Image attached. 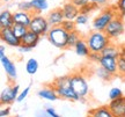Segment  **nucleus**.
Instances as JSON below:
<instances>
[{
  "label": "nucleus",
  "mask_w": 125,
  "mask_h": 117,
  "mask_svg": "<svg viewBox=\"0 0 125 117\" xmlns=\"http://www.w3.org/2000/svg\"><path fill=\"white\" fill-rule=\"evenodd\" d=\"M37 95L40 96L41 99L50 101V102L56 101V100L59 99V95H58V93H57V90H56V88H54L53 86H51V87H44V88L40 89L37 92Z\"/></svg>",
  "instance_id": "dca6fc26"
},
{
  "label": "nucleus",
  "mask_w": 125,
  "mask_h": 117,
  "mask_svg": "<svg viewBox=\"0 0 125 117\" xmlns=\"http://www.w3.org/2000/svg\"><path fill=\"white\" fill-rule=\"evenodd\" d=\"M48 40L51 44L58 48V49H67V38H68V32L62 27V26H56L51 27V29L48 32Z\"/></svg>",
  "instance_id": "f03ea898"
},
{
  "label": "nucleus",
  "mask_w": 125,
  "mask_h": 117,
  "mask_svg": "<svg viewBox=\"0 0 125 117\" xmlns=\"http://www.w3.org/2000/svg\"><path fill=\"white\" fill-rule=\"evenodd\" d=\"M88 15L87 14H82L80 13L78 16H76L75 19V23L78 24V26H85V24H87L88 23Z\"/></svg>",
  "instance_id": "473e14b6"
},
{
  "label": "nucleus",
  "mask_w": 125,
  "mask_h": 117,
  "mask_svg": "<svg viewBox=\"0 0 125 117\" xmlns=\"http://www.w3.org/2000/svg\"><path fill=\"white\" fill-rule=\"evenodd\" d=\"M48 21L51 24V27H56V26H60L64 20H65V16H64V13H62V8H54L52 9L51 12H49L48 14Z\"/></svg>",
  "instance_id": "ddd939ff"
},
{
  "label": "nucleus",
  "mask_w": 125,
  "mask_h": 117,
  "mask_svg": "<svg viewBox=\"0 0 125 117\" xmlns=\"http://www.w3.org/2000/svg\"><path fill=\"white\" fill-rule=\"evenodd\" d=\"M117 15L116 8H105L98 14L93 21V29L97 30V32H104V29L108 27V24L112 21V19Z\"/></svg>",
  "instance_id": "20e7f679"
},
{
  "label": "nucleus",
  "mask_w": 125,
  "mask_h": 117,
  "mask_svg": "<svg viewBox=\"0 0 125 117\" xmlns=\"http://www.w3.org/2000/svg\"><path fill=\"white\" fill-rule=\"evenodd\" d=\"M38 62L36 58H29L26 63V71H27L28 74L30 75H34L37 71H38Z\"/></svg>",
  "instance_id": "5701e85b"
},
{
  "label": "nucleus",
  "mask_w": 125,
  "mask_h": 117,
  "mask_svg": "<svg viewBox=\"0 0 125 117\" xmlns=\"http://www.w3.org/2000/svg\"><path fill=\"white\" fill-rule=\"evenodd\" d=\"M12 30L14 32V34L21 40L28 32H29V28L23 26V24H20V23H14L13 27H12Z\"/></svg>",
  "instance_id": "b1692460"
},
{
  "label": "nucleus",
  "mask_w": 125,
  "mask_h": 117,
  "mask_svg": "<svg viewBox=\"0 0 125 117\" xmlns=\"http://www.w3.org/2000/svg\"><path fill=\"white\" fill-rule=\"evenodd\" d=\"M89 2H93L97 6H104L109 2V0H89Z\"/></svg>",
  "instance_id": "58836bf2"
},
{
  "label": "nucleus",
  "mask_w": 125,
  "mask_h": 117,
  "mask_svg": "<svg viewBox=\"0 0 125 117\" xmlns=\"http://www.w3.org/2000/svg\"><path fill=\"white\" fill-rule=\"evenodd\" d=\"M46 114H48L50 117H62L60 115H58V114L54 111L53 108H46Z\"/></svg>",
  "instance_id": "4c0bfd02"
},
{
  "label": "nucleus",
  "mask_w": 125,
  "mask_h": 117,
  "mask_svg": "<svg viewBox=\"0 0 125 117\" xmlns=\"http://www.w3.org/2000/svg\"><path fill=\"white\" fill-rule=\"evenodd\" d=\"M9 114H10V109H9L8 107L0 110V117H8Z\"/></svg>",
  "instance_id": "ea45409f"
},
{
  "label": "nucleus",
  "mask_w": 125,
  "mask_h": 117,
  "mask_svg": "<svg viewBox=\"0 0 125 117\" xmlns=\"http://www.w3.org/2000/svg\"><path fill=\"white\" fill-rule=\"evenodd\" d=\"M20 94V86L19 85H12L5 87L1 94H0V102L1 104H12L14 101L18 100V96Z\"/></svg>",
  "instance_id": "0eeeda50"
},
{
  "label": "nucleus",
  "mask_w": 125,
  "mask_h": 117,
  "mask_svg": "<svg viewBox=\"0 0 125 117\" xmlns=\"http://www.w3.org/2000/svg\"><path fill=\"white\" fill-rule=\"evenodd\" d=\"M29 90H30V86L26 87V88H24V90L20 92V94H19V96H18V100H16V102H22L23 100H24V99H26V97L28 96V94H29Z\"/></svg>",
  "instance_id": "f704fd0d"
},
{
  "label": "nucleus",
  "mask_w": 125,
  "mask_h": 117,
  "mask_svg": "<svg viewBox=\"0 0 125 117\" xmlns=\"http://www.w3.org/2000/svg\"><path fill=\"white\" fill-rule=\"evenodd\" d=\"M2 1H6V2H8V1H10V0H2Z\"/></svg>",
  "instance_id": "37998d69"
},
{
  "label": "nucleus",
  "mask_w": 125,
  "mask_h": 117,
  "mask_svg": "<svg viewBox=\"0 0 125 117\" xmlns=\"http://www.w3.org/2000/svg\"><path fill=\"white\" fill-rule=\"evenodd\" d=\"M56 90H57V93H58L59 97H62V99L68 100V101H79V100H80V96L72 89L71 86L57 87Z\"/></svg>",
  "instance_id": "2eb2a0df"
},
{
  "label": "nucleus",
  "mask_w": 125,
  "mask_h": 117,
  "mask_svg": "<svg viewBox=\"0 0 125 117\" xmlns=\"http://www.w3.org/2000/svg\"><path fill=\"white\" fill-rule=\"evenodd\" d=\"M0 60H1V65H2V67H4L5 72H6V75L8 77V79L10 81L15 80L16 77H18V70H16L15 64L6 54L2 56V57H0Z\"/></svg>",
  "instance_id": "9d476101"
},
{
  "label": "nucleus",
  "mask_w": 125,
  "mask_h": 117,
  "mask_svg": "<svg viewBox=\"0 0 125 117\" xmlns=\"http://www.w3.org/2000/svg\"><path fill=\"white\" fill-rule=\"evenodd\" d=\"M108 107L115 117H125V96L117 100H111Z\"/></svg>",
  "instance_id": "1a4fd4ad"
},
{
  "label": "nucleus",
  "mask_w": 125,
  "mask_h": 117,
  "mask_svg": "<svg viewBox=\"0 0 125 117\" xmlns=\"http://www.w3.org/2000/svg\"><path fill=\"white\" fill-rule=\"evenodd\" d=\"M101 54H102V56H107V57H114V58L118 59L121 57V49H119L117 45L110 43L108 46H105V48L103 49Z\"/></svg>",
  "instance_id": "412c9836"
},
{
  "label": "nucleus",
  "mask_w": 125,
  "mask_h": 117,
  "mask_svg": "<svg viewBox=\"0 0 125 117\" xmlns=\"http://www.w3.org/2000/svg\"><path fill=\"white\" fill-rule=\"evenodd\" d=\"M122 96H124V95H123V92H122V89L118 88V87H114V88H111V89L109 90V99H110V101H111V100L119 99Z\"/></svg>",
  "instance_id": "cd10ccee"
},
{
  "label": "nucleus",
  "mask_w": 125,
  "mask_h": 117,
  "mask_svg": "<svg viewBox=\"0 0 125 117\" xmlns=\"http://www.w3.org/2000/svg\"><path fill=\"white\" fill-rule=\"evenodd\" d=\"M95 73H96V75H97L100 79H102V80H104V81H109L114 78V74H111L110 72H108L107 70L103 68L102 66H98V67L96 68Z\"/></svg>",
  "instance_id": "a878e982"
},
{
  "label": "nucleus",
  "mask_w": 125,
  "mask_h": 117,
  "mask_svg": "<svg viewBox=\"0 0 125 117\" xmlns=\"http://www.w3.org/2000/svg\"><path fill=\"white\" fill-rule=\"evenodd\" d=\"M116 1H117V0H116Z\"/></svg>",
  "instance_id": "a18cd8bd"
},
{
  "label": "nucleus",
  "mask_w": 125,
  "mask_h": 117,
  "mask_svg": "<svg viewBox=\"0 0 125 117\" xmlns=\"http://www.w3.org/2000/svg\"><path fill=\"white\" fill-rule=\"evenodd\" d=\"M73 5H75L76 7H79V8H82L83 6H86V5L89 2V0H70Z\"/></svg>",
  "instance_id": "e433bc0d"
},
{
  "label": "nucleus",
  "mask_w": 125,
  "mask_h": 117,
  "mask_svg": "<svg viewBox=\"0 0 125 117\" xmlns=\"http://www.w3.org/2000/svg\"><path fill=\"white\" fill-rule=\"evenodd\" d=\"M117 63H118V74L125 77V56H121L117 59Z\"/></svg>",
  "instance_id": "2f4dec72"
},
{
  "label": "nucleus",
  "mask_w": 125,
  "mask_h": 117,
  "mask_svg": "<svg viewBox=\"0 0 125 117\" xmlns=\"http://www.w3.org/2000/svg\"><path fill=\"white\" fill-rule=\"evenodd\" d=\"M32 16H34L32 13L24 12V11H20V9H18L16 12L13 13L14 23H20V24H23V26H26V27H29Z\"/></svg>",
  "instance_id": "4468645a"
},
{
  "label": "nucleus",
  "mask_w": 125,
  "mask_h": 117,
  "mask_svg": "<svg viewBox=\"0 0 125 117\" xmlns=\"http://www.w3.org/2000/svg\"><path fill=\"white\" fill-rule=\"evenodd\" d=\"M74 51L80 57H88L90 53V49L88 46V44H87V41L83 40V38H80L79 42L74 46Z\"/></svg>",
  "instance_id": "aec40b11"
},
{
  "label": "nucleus",
  "mask_w": 125,
  "mask_h": 117,
  "mask_svg": "<svg viewBox=\"0 0 125 117\" xmlns=\"http://www.w3.org/2000/svg\"><path fill=\"white\" fill-rule=\"evenodd\" d=\"M80 38H81L80 35H79V32H76V30L68 32V38H67V48H68V49H70V48H74V46H75V44L79 42V40H80Z\"/></svg>",
  "instance_id": "393cba45"
},
{
  "label": "nucleus",
  "mask_w": 125,
  "mask_h": 117,
  "mask_svg": "<svg viewBox=\"0 0 125 117\" xmlns=\"http://www.w3.org/2000/svg\"><path fill=\"white\" fill-rule=\"evenodd\" d=\"M125 30V24L124 21H123V16L118 15V16H115L112 19V21L109 24L108 27L104 29V32L107 34V36L110 38V40H116L118 37L123 35V32Z\"/></svg>",
  "instance_id": "423d86ee"
},
{
  "label": "nucleus",
  "mask_w": 125,
  "mask_h": 117,
  "mask_svg": "<svg viewBox=\"0 0 125 117\" xmlns=\"http://www.w3.org/2000/svg\"><path fill=\"white\" fill-rule=\"evenodd\" d=\"M67 32H74L75 30V27H76V23L75 21H72V20H64V22L60 24Z\"/></svg>",
  "instance_id": "c85d7f7f"
},
{
  "label": "nucleus",
  "mask_w": 125,
  "mask_h": 117,
  "mask_svg": "<svg viewBox=\"0 0 125 117\" xmlns=\"http://www.w3.org/2000/svg\"><path fill=\"white\" fill-rule=\"evenodd\" d=\"M88 117H115L108 106H101L95 109H92L88 113Z\"/></svg>",
  "instance_id": "6ab92c4d"
},
{
  "label": "nucleus",
  "mask_w": 125,
  "mask_h": 117,
  "mask_svg": "<svg viewBox=\"0 0 125 117\" xmlns=\"http://www.w3.org/2000/svg\"><path fill=\"white\" fill-rule=\"evenodd\" d=\"M96 8H98L97 5L93 4V2H88V4L86 5V6H83L82 8H80V13L82 14H87V15H89L93 11H95Z\"/></svg>",
  "instance_id": "7c9ffc66"
},
{
  "label": "nucleus",
  "mask_w": 125,
  "mask_h": 117,
  "mask_svg": "<svg viewBox=\"0 0 125 117\" xmlns=\"http://www.w3.org/2000/svg\"><path fill=\"white\" fill-rule=\"evenodd\" d=\"M41 37L42 36L37 35L36 32L29 30V32L21 38V45H26V46H29L30 49H34V48H36L37 44L40 43Z\"/></svg>",
  "instance_id": "f3484780"
},
{
  "label": "nucleus",
  "mask_w": 125,
  "mask_h": 117,
  "mask_svg": "<svg viewBox=\"0 0 125 117\" xmlns=\"http://www.w3.org/2000/svg\"><path fill=\"white\" fill-rule=\"evenodd\" d=\"M101 57H102V54L100 53V52H90L89 56H88L89 60L90 62H93V63H100Z\"/></svg>",
  "instance_id": "c9c22d12"
},
{
  "label": "nucleus",
  "mask_w": 125,
  "mask_h": 117,
  "mask_svg": "<svg viewBox=\"0 0 125 117\" xmlns=\"http://www.w3.org/2000/svg\"><path fill=\"white\" fill-rule=\"evenodd\" d=\"M54 88L57 87H65V86H70V75H65V77L57 78L52 84Z\"/></svg>",
  "instance_id": "bb28decb"
},
{
  "label": "nucleus",
  "mask_w": 125,
  "mask_h": 117,
  "mask_svg": "<svg viewBox=\"0 0 125 117\" xmlns=\"http://www.w3.org/2000/svg\"><path fill=\"white\" fill-rule=\"evenodd\" d=\"M98 65L102 66L103 68H105L108 72H110L111 74H114V75H116L117 73H118V63H117V58L102 56Z\"/></svg>",
  "instance_id": "9b49d317"
},
{
  "label": "nucleus",
  "mask_w": 125,
  "mask_h": 117,
  "mask_svg": "<svg viewBox=\"0 0 125 117\" xmlns=\"http://www.w3.org/2000/svg\"><path fill=\"white\" fill-rule=\"evenodd\" d=\"M18 8L20 11H24V12H29V13L34 14V8H32L31 1H21L18 5Z\"/></svg>",
  "instance_id": "c756f323"
},
{
  "label": "nucleus",
  "mask_w": 125,
  "mask_h": 117,
  "mask_svg": "<svg viewBox=\"0 0 125 117\" xmlns=\"http://www.w3.org/2000/svg\"><path fill=\"white\" fill-rule=\"evenodd\" d=\"M0 37H1V42L5 43L6 45L13 46V48H19L21 45V40L14 34L12 28H4V29H1Z\"/></svg>",
  "instance_id": "6e6552de"
},
{
  "label": "nucleus",
  "mask_w": 125,
  "mask_h": 117,
  "mask_svg": "<svg viewBox=\"0 0 125 117\" xmlns=\"http://www.w3.org/2000/svg\"><path fill=\"white\" fill-rule=\"evenodd\" d=\"M70 86L80 96V99H85L89 94V85L86 80V78L80 73L70 75Z\"/></svg>",
  "instance_id": "7ed1b4c3"
},
{
  "label": "nucleus",
  "mask_w": 125,
  "mask_h": 117,
  "mask_svg": "<svg viewBox=\"0 0 125 117\" xmlns=\"http://www.w3.org/2000/svg\"><path fill=\"white\" fill-rule=\"evenodd\" d=\"M18 49H19V51H20L21 53H26V52H29V51L32 50V49H30L29 46H26V45H20Z\"/></svg>",
  "instance_id": "a19ab883"
},
{
  "label": "nucleus",
  "mask_w": 125,
  "mask_h": 117,
  "mask_svg": "<svg viewBox=\"0 0 125 117\" xmlns=\"http://www.w3.org/2000/svg\"><path fill=\"white\" fill-rule=\"evenodd\" d=\"M32 8H34V14H41L49 8V5L46 0H30Z\"/></svg>",
  "instance_id": "4be33fe9"
},
{
  "label": "nucleus",
  "mask_w": 125,
  "mask_h": 117,
  "mask_svg": "<svg viewBox=\"0 0 125 117\" xmlns=\"http://www.w3.org/2000/svg\"><path fill=\"white\" fill-rule=\"evenodd\" d=\"M2 56H5V45L4 44L0 45V57H2Z\"/></svg>",
  "instance_id": "79ce46f5"
},
{
  "label": "nucleus",
  "mask_w": 125,
  "mask_h": 117,
  "mask_svg": "<svg viewBox=\"0 0 125 117\" xmlns=\"http://www.w3.org/2000/svg\"><path fill=\"white\" fill-rule=\"evenodd\" d=\"M14 24L13 13L8 9H4L0 13V27L1 29L4 28H12Z\"/></svg>",
  "instance_id": "a211bd4d"
},
{
  "label": "nucleus",
  "mask_w": 125,
  "mask_h": 117,
  "mask_svg": "<svg viewBox=\"0 0 125 117\" xmlns=\"http://www.w3.org/2000/svg\"><path fill=\"white\" fill-rule=\"evenodd\" d=\"M116 9L121 16H125V0H117Z\"/></svg>",
  "instance_id": "72a5a7b5"
},
{
  "label": "nucleus",
  "mask_w": 125,
  "mask_h": 117,
  "mask_svg": "<svg viewBox=\"0 0 125 117\" xmlns=\"http://www.w3.org/2000/svg\"><path fill=\"white\" fill-rule=\"evenodd\" d=\"M14 117H20V116H14Z\"/></svg>",
  "instance_id": "c03bdc74"
},
{
  "label": "nucleus",
  "mask_w": 125,
  "mask_h": 117,
  "mask_svg": "<svg viewBox=\"0 0 125 117\" xmlns=\"http://www.w3.org/2000/svg\"><path fill=\"white\" fill-rule=\"evenodd\" d=\"M87 44L89 46L90 52H102L103 49L111 43V40L107 36L104 32H97L94 30L86 38Z\"/></svg>",
  "instance_id": "f257e3e1"
},
{
  "label": "nucleus",
  "mask_w": 125,
  "mask_h": 117,
  "mask_svg": "<svg viewBox=\"0 0 125 117\" xmlns=\"http://www.w3.org/2000/svg\"><path fill=\"white\" fill-rule=\"evenodd\" d=\"M62 13L65 16V20H72V21H75L76 16L80 14V8L76 7L75 5H73L71 1H68L66 4L62 5Z\"/></svg>",
  "instance_id": "f8f14e48"
},
{
  "label": "nucleus",
  "mask_w": 125,
  "mask_h": 117,
  "mask_svg": "<svg viewBox=\"0 0 125 117\" xmlns=\"http://www.w3.org/2000/svg\"><path fill=\"white\" fill-rule=\"evenodd\" d=\"M28 28L30 32H36L40 36H46L49 30L51 29V24L49 23L46 16H43L42 14H34Z\"/></svg>",
  "instance_id": "39448f33"
}]
</instances>
